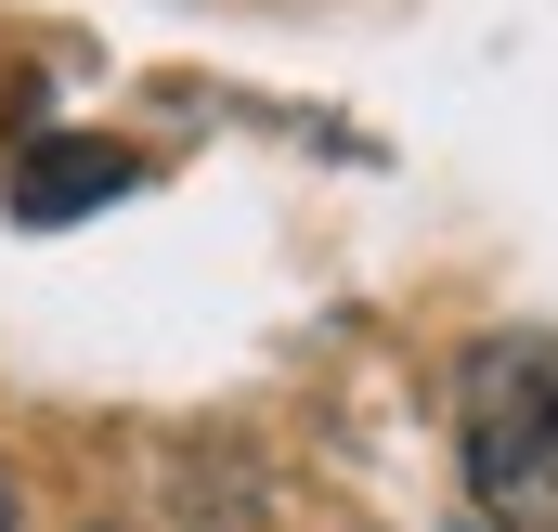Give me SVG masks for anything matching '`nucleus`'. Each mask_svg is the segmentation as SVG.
Returning a JSON list of instances; mask_svg holds the SVG:
<instances>
[{"instance_id": "7ed1b4c3", "label": "nucleus", "mask_w": 558, "mask_h": 532, "mask_svg": "<svg viewBox=\"0 0 558 532\" xmlns=\"http://www.w3.org/2000/svg\"><path fill=\"white\" fill-rule=\"evenodd\" d=\"M0 532H26V520H13V481H0Z\"/></svg>"}, {"instance_id": "f257e3e1", "label": "nucleus", "mask_w": 558, "mask_h": 532, "mask_svg": "<svg viewBox=\"0 0 558 532\" xmlns=\"http://www.w3.org/2000/svg\"><path fill=\"white\" fill-rule=\"evenodd\" d=\"M468 494L507 532H558V351L494 338L468 364Z\"/></svg>"}, {"instance_id": "f03ea898", "label": "nucleus", "mask_w": 558, "mask_h": 532, "mask_svg": "<svg viewBox=\"0 0 558 532\" xmlns=\"http://www.w3.org/2000/svg\"><path fill=\"white\" fill-rule=\"evenodd\" d=\"M92 182H131V169H118V156H39V169H26L39 208H65V195H92Z\"/></svg>"}]
</instances>
